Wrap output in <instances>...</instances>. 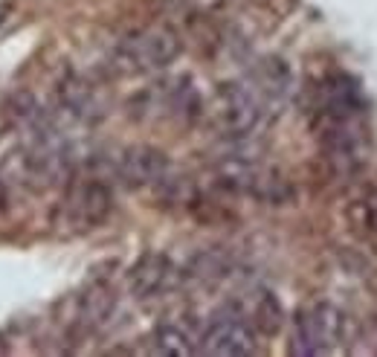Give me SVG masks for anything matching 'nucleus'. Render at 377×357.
<instances>
[{
    "mask_svg": "<svg viewBox=\"0 0 377 357\" xmlns=\"http://www.w3.org/2000/svg\"><path fill=\"white\" fill-rule=\"evenodd\" d=\"M371 227H374V230H377V206H374V209H371Z\"/></svg>",
    "mask_w": 377,
    "mask_h": 357,
    "instance_id": "obj_12",
    "label": "nucleus"
},
{
    "mask_svg": "<svg viewBox=\"0 0 377 357\" xmlns=\"http://www.w3.org/2000/svg\"><path fill=\"white\" fill-rule=\"evenodd\" d=\"M6 15H9V6H6V4H0V27H4V20H6Z\"/></svg>",
    "mask_w": 377,
    "mask_h": 357,
    "instance_id": "obj_11",
    "label": "nucleus"
},
{
    "mask_svg": "<svg viewBox=\"0 0 377 357\" xmlns=\"http://www.w3.org/2000/svg\"><path fill=\"white\" fill-rule=\"evenodd\" d=\"M345 317L334 305L317 302L302 308L293 320V354H325L343 340Z\"/></svg>",
    "mask_w": 377,
    "mask_h": 357,
    "instance_id": "obj_1",
    "label": "nucleus"
},
{
    "mask_svg": "<svg viewBox=\"0 0 377 357\" xmlns=\"http://www.w3.org/2000/svg\"><path fill=\"white\" fill-rule=\"evenodd\" d=\"M116 175H120V180L131 189L157 186L169 175V157L154 146H131L120 154Z\"/></svg>",
    "mask_w": 377,
    "mask_h": 357,
    "instance_id": "obj_6",
    "label": "nucleus"
},
{
    "mask_svg": "<svg viewBox=\"0 0 377 357\" xmlns=\"http://www.w3.org/2000/svg\"><path fill=\"white\" fill-rule=\"evenodd\" d=\"M255 325L262 328L264 334H276L279 325H281V308L270 294H264L255 305Z\"/></svg>",
    "mask_w": 377,
    "mask_h": 357,
    "instance_id": "obj_10",
    "label": "nucleus"
},
{
    "mask_svg": "<svg viewBox=\"0 0 377 357\" xmlns=\"http://www.w3.org/2000/svg\"><path fill=\"white\" fill-rule=\"evenodd\" d=\"M203 354H218V357H241L255 351V334L253 328L238 314H224L209 322V328L200 337Z\"/></svg>",
    "mask_w": 377,
    "mask_h": 357,
    "instance_id": "obj_5",
    "label": "nucleus"
},
{
    "mask_svg": "<svg viewBox=\"0 0 377 357\" xmlns=\"http://www.w3.org/2000/svg\"><path fill=\"white\" fill-rule=\"evenodd\" d=\"M154 349L160 354H172V357H186L195 351V337L180 325V322H162L154 334Z\"/></svg>",
    "mask_w": 377,
    "mask_h": 357,
    "instance_id": "obj_8",
    "label": "nucleus"
},
{
    "mask_svg": "<svg viewBox=\"0 0 377 357\" xmlns=\"http://www.w3.org/2000/svg\"><path fill=\"white\" fill-rule=\"evenodd\" d=\"M169 279H172V261L162 253H146L131 268L128 284H131V294L136 299H148V296H157V294L166 291Z\"/></svg>",
    "mask_w": 377,
    "mask_h": 357,
    "instance_id": "obj_7",
    "label": "nucleus"
},
{
    "mask_svg": "<svg viewBox=\"0 0 377 357\" xmlns=\"http://www.w3.org/2000/svg\"><path fill=\"white\" fill-rule=\"evenodd\" d=\"M82 311H84L87 322H102L113 311V294L108 288H90L82 296Z\"/></svg>",
    "mask_w": 377,
    "mask_h": 357,
    "instance_id": "obj_9",
    "label": "nucleus"
},
{
    "mask_svg": "<svg viewBox=\"0 0 377 357\" xmlns=\"http://www.w3.org/2000/svg\"><path fill=\"white\" fill-rule=\"evenodd\" d=\"M180 38L169 27H148L143 32L131 35L120 46V61L131 73H148V70L169 67L180 56Z\"/></svg>",
    "mask_w": 377,
    "mask_h": 357,
    "instance_id": "obj_2",
    "label": "nucleus"
},
{
    "mask_svg": "<svg viewBox=\"0 0 377 357\" xmlns=\"http://www.w3.org/2000/svg\"><path fill=\"white\" fill-rule=\"evenodd\" d=\"M113 209V195L102 180H82L70 189L64 201V218L73 230H93L108 221Z\"/></svg>",
    "mask_w": 377,
    "mask_h": 357,
    "instance_id": "obj_4",
    "label": "nucleus"
},
{
    "mask_svg": "<svg viewBox=\"0 0 377 357\" xmlns=\"http://www.w3.org/2000/svg\"><path fill=\"white\" fill-rule=\"evenodd\" d=\"M215 128L226 137H247L262 123V102L241 84H224L215 96Z\"/></svg>",
    "mask_w": 377,
    "mask_h": 357,
    "instance_id": "obj_3",
    "label": "nucleus"
}]
</instances>
